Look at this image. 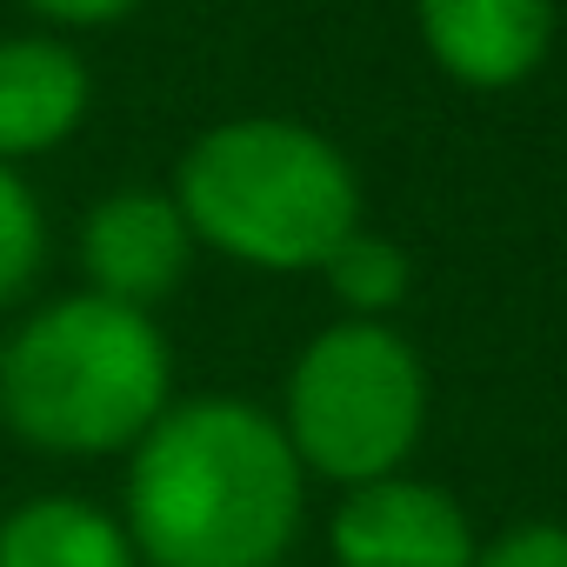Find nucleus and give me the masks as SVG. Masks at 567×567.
Returning a JSON list of instances; mask_svg holds the SVG:
<instances>
[{
  "label": "nucleus",
  "instance_id": "obj_8",
  "mask_svg": "<svg viewBox=\"0 0 567 567\" xmlns=\"http://www.w3.org/2000/svg\"><path fill=\"white\" fill-rule=\"evenodd\" d=\"M87 114V68L68 41H0V161L61 147Z\"/></svg>",
  "mask_w": 567,
  "mask_h": 567
},
{
  "label": "nucleus",
  "instance_id": "obj_10",
  "mask_svg": "<svg viewBox=\"0 0 567 567\" xmlns=\"http://www.w3.org/2000/svg\"><path fill=\"white\" fill-rule=\"evenodd\" d=\"M328 288L354 308V321H381V315H394L401 301H408V280H414V267H408V254L388 240V234H368V227H354L334 254H328Z\"/></svg>",
  "mask_w": 567,
  "mask_h": 567
},
{
  "label": "nucleus",
  "instance_id": "obj_12",
  "mask_svg": "<svg viewBox=\"0 0 567 567\" xmlns=\"http://www.w3.org/2000/svg\"><path fill=\"white\" fill-rule=\"evenodd\" d=\"M474 567H567V527H514L474 554Z\"/></svg>",
  "mask_w": 567,
  "mask_h": 567
},
{
  "label": "nucleus",
  "instance_id": "obj_6",
  "mask_svg": "<svg viewBox=\"0 0 567 567\" xmlns=\"http://www.w3.org/2000/svg\"><path fill=\"white\" fill-rule=\"evenodd\" d=\"M187 260H194V227H187L181 200L154 194V187L107 194L81 227V267L94 280L87 295H107L121 308H141V315L174 295Z\"/></svg>",
  "mask_w": 567,
  "mask_h": 567
},
{
  "label": "nucleus",
  "instance_id": "obj_3",
  "mask_svg": "<svg viewBox=\"0 0 567 567\" xmlns=\"http://www.w3.org/2000/svg\"><path fill=\"white\" fill-rule=\"evenodd\" d=\"M167 414V341L154 315L68 295L0 348V421L41 454H114Z\"/></svg>",
  "mask_w": 567,
  "mask_h": 567
},
{
  "label": "nucleus",
  "instance_id": "obj_1",
  "mask_svg": "<svg viewBox=\"0 0 567 567\" xmlns=\"http://www.w3.org/2000/svg\"><path fill=\"white\" fill-rule=\"evenodd\" d=\"M308 474L280 421L240 394L174 401L127 467V540L147 567H280Z\"/></svg>",
  "mask_w": 567,
  "mask_h": 567
},
{
  "label": "nucleus",
  "instance_id": "obj_11",
  "mask_svg": "<svg viewBox=\"0 0 567 567\" xmlns=\"http://www.w3.org/2000/svg\"><path fill=\"white\" fill-rule=\"evenodd\" d=\"M41 254H48V220H41V200L28 194V181L0 161V308H14L34 274H41Z\"/></svg>",
  "mask_w": 567,
  "mask_h": 567
},
{
  "label": "nucleus",
  "instance_id": "obj_5",
  "mask_svg": "<svg viewBox=\"0 0 567 567\" xmlns=\"http://www.w3.org/2000/svg\"><path fill=\"white\" fill-rule=\"evenodd\" d=\"M334 560L341 567H474L481 540L447 487L427 481H368L334 507Z\"/></svg>",
  "mask_w": 567,
  "mask_h": 567
},
{
  "label": "nucleus",
  "instance_id": "obj_7",
  "mask_svg": "<svg viewBox=\"0 0 567 567\" xmlns=\"http://www.w3.org/2000/svg\"><path fill=\"white\" fill-rule=\"evenodd\" d=\"M414 21L461 87H514L554 41V0H414Z\"/></svg>",
  "mask_w": 567,
  "mask_h": 567
},
{
  "label": "nucleus",
  "instance_id": "obj_4",
  "mask_svg": "<svg viewBox=\"0 0 567 567\" xmlns=\"http://www.w3.org/2000/svg\"><path fill=\"white\" fill-rule=\"evenodd\" d=\"M427 421V374L421 354L388 321H341L315 334L288 374V434L301 474L368 487L388 481Z\"/></svg>",
  "mask_w": 567,
  "mask_h": 567
},
{
  "label": "nucleus",
  "instance_id": "obj_9",
  "mask_svg": "<svg viewBox=\"0 0 567 567\" xmlns=\"http://www.w3.org/2000/svg\"><path fill=\"white\" fill-rule=\"evenodd\" d=\"M0 567H134V540L81 494H41L0 520Z\"/></svg>",
  "mask_w": 567,
  "mask_h": 567
},
{
  "label": "nucleus",
  "instance_id": "obj_13",
  "mask_svg": "<svg viewBox=\"0 0 567 567\" xmlns=\"http://www.w3.org/2000/svg\"><path fill=\"white\" fill-rule=\"evenodd\" d=\"M28 8L54 28H101V21H121L134 0H28Z\"/></svg>",
  "mask_w": 567,
  "mask_h": 567
},
{
  "label": "nucleus",
  "instance_id": "obj_2",
  "mask_svg": "<svg viewBox=\"0 0 567 567\" xmlns=\"http://www.w3.org/2000/svg\"><path fill=\"white\" fill-rule=\"evenodd\" d=\"M174 200L194 240L274 274L328 267V254L361 227V187L341 147L280 114L207 127L174 174Z\"/></svg>",
  "mask_w": 567,
  "mask_h": 567
}]
</instances>
